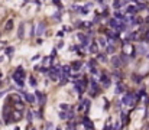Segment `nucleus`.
<instances>
[{"instance_id":"nucleus-1","label":"nucleus","mask_w":149,"mask_h":130,"mask_svg":"<svg viewBox=\"0 0 149 130\" xmlns=\"http://www.w3.org/2000/svg\"><path fill=\"white\" fill-rule=\"evenodd\" d=\"M133 98H135V95H133V94H130V92H127V94H125V95H123L122 103H123V104H126V106H132V104H133Z\"/></svg>"},{"instance_id":"nucleus-2","label":"nucleus","mask_w":149,"mask_h":130,"mask_svg":"<svg viewBox=\"0 0 149 130\" xmlns=\"http://www.w3.org/2000/svg\"><path fill=\"white\" fill-rule=\"evenodd\" d=\"M123 52H125V54H129V55H132V56H133V55H135V52H136V49H135V46H132V45H130V43H125V46H123Z\"/></svg>"},{"instance_id":"nucleus-3","label":"nucleus","mask_w":149,"mask_h":130,"mask_svg":"<svg viewBox=\"0 0 149 130\" xmlns=\"http://www.w3.org/2000/svg\"><path fill=\"white\" fill-rule=\"evenodd\" d=\"M58 77H59V68H52L49 71V78L54 80V81H56Z\"/></svg>"},{"instance_id":"nucleus-4","label":"nucleus","mask_w":149,"mask_h":130,"mask_svg":"<svg viewBox=\"0 0 149 130\" xmlns=\"http://www.w3.org/2000/svg\"><path fill=\"white\" fill-rule=\"evenodd\" d=\"M111 64H113L114 68H119V67H122V59L119 56H113L111 58Z\"/></svg>"},{"instance_id":"nucleus-5","label":"nucleus","mask_w":149,"mask_h":130,"mask_svg":"<svg viewBox=\"0 0 149 130\" xmlns=\"http://www.w3.org/2000/svg\"><path fill=\"white\" fill-rule=\"evenodd\" d=\"M83 124H84V127H87V129H94V126H93L91 120H88L87 117H86V119H83Z\"/></svg>"},{"instance_id":"nucleus-6","label":"nucleus","mask_w":149,"mask_h":130,"mask_svg":"<svg viewBox=\"0 0 149 130\" xmlns=\"http://www.w3.org/2000/svg\"><path fill=\"white\" fill-rule=\"evenodd\" d=\"M72 116H74V111H68V113H64L62 111V113H59V117L61 119H71Z\"/></svg>"},{"instance_id":"nucleus-7","label":"nucleus","mask_w":149,"mask_h":130,"mask_svg":"<svg viewBox=\"0 0 149 130\" xmlns=\"http://www.w3.org/2000/svg\"><path fill=\"white\" fill-rule=\"evenodd\" d=\"M75 90H77L78 92H83V90H84V83H81V81L75 83Z\"/></svg>"},{"instance_id":"nucleus-8","label":"nucleus","mask_w":149,"mask_h":130,"mask_svg":"<svg viewBox=\"0 0 149 130\" xmlns=\"http://www.w3.org/2000/svg\"><path fill=\"white\" fill-rule=\"evenodd\" d=\"M109 23H110V26H113V28H116V29H119V26H120V25H119V22H117L116 19H110V22H109Z\"/></svg>"},{"instance_id":"nucleus-9","label":"nucleus","mask_w":149,"mask_h":130,"mask_svg":"<svg viewBox=\"0 0 149 130\" xmlns=\"http://www.w3.org/2000/svg\"><path fill=\"white\" fill-rule=\"evenodd\" d=\"M44 29H45V25H44V23H39V25H38L36 33H38V35H42V33H44Z\"/></svg>"},{"instance_id":"nucleus-10","label":"nucleus","mask_w":149,"mask_h":130,"mask_svg":"<svg viewBox=\"0 0 149 130\" xmlns=\"http://www.w3.org/2000/svg\"><path fill=\"white\" fill-rule=\"evenodd\" d=\"M81 65H83L81 62H74V64H72V70H74V71H78V70L81 68Z\"/></svg>"},{"instance_id":"nucleus-11","label":"nucleus","mask_w":149,"mask_h":130,"mask_svg":"<svg viewBox=\"0 0 149 130\" xmlns=\"http://www.w3.org/2000/svg\"><path fill=\"white\" fill-rule=\"evenodd\" d=\"M100 80H101V83H103L104 86H109V84H110V81H109V78H107L106 75H103V77H100Z\"/></svg>"},{"instance_id":"nucleus-12","label":"nucleus","mask_w":149,"mask_h":130,"mask_svg":"<svg viewBox=\"0 0 149 130\" xmlns=\"http://www.w3.org/2000/svg\"><path fill=\"white\" fill-rule=\"evenodd\" d=\"M26 100L29 103H35V95L33 94H26Z\"/></svg>"},{"instance_id":"nucleus-13","label":"nucleus","mask_w":149,"mask_h":130,"mask_svg":"<svg viewBox=\"0 0 149 130\" xmlns=\"http://www.w3.org/2000/svg\"><path fill=\"white\" fill-rule=\"evenodd\" d=\"M36 95L39 97V101H41V103L44 104V103H45V98H47V97H45L44 94H41V92H36Z\"/></svg>"},{"instance_id":"nucleus-14","label":"nucleus","mask_w":149,"mask_h":130,"mask_svg":"<svg viewBox=\"0 0 149 130\" xmlns=\"http://www.w3.org/2000/svg\"><path fill=\"white\" fill-rule=\"evenodd\" d=\"M22 117V113H19V111H13V120H17V119H20Z\"/></svg>"},{"instance_id":"nucleus-15","label":"nucleus","mask_w":149,"mask_h":130,"mask_svg":"<svg viewBox=\"0 0 149 130\" xmlns=\"http://www.w3.org/2000/svg\"><path fill=\"white\" fill-rule=\"evenodd\" d=\"M136 51H138V52H141V54H146V49H145V46H142V45H141V46H138V48H136Z\"/></svg>"},{"instance_id":"nucleus-16","label":"nucleus","mask_w":149,"mask_h":130,"mask_svg":"<svg viewBox=\"0 0 149 130\" xmlns=\"http://www.w3.org/2000/svg\"><path fill=\"white\" fill-rule=\"evenodd\" d=\"M136 10H138V9H136V7H133V6H129V7H127V13H130V15H132V13H135Z\"/></svg>"},{"instance_id":"nucleus-17","label":"nucleus","mask_w":149,"mask_h":130,"mask_svg":"<svg viewBox=\"0 0 149 130\" xmlns=\"http://www.w3.org/2000/svg\"><path fill=\"white\" fill-rule=\"evenodd\" d=\"M19 38H23V23H20L19 26Z\"/></svg>"},{"instance_id":"nucleus-18","label":"nucleus","mask_w":149,"mask_h":130,"mask_svg":"<svg viewBox=\"0 0 149 130\" xmlns=\"http://www.w3.org/2000/svg\"><path fill=\"white\" fill-rule=\"evenodd\" d=\"M122 91H125V86H122V84H117L116 92H122Z\"/></svg>"},{"instance_id":"nucleus-19","label":"nucleus","mask_w":149,"mask_h":130,"mask_svg":"<svg viewBox=\"0 0 149 130\" xmlns=\"http://www.w3.org/2000/svg\"><path fill=\"white\" fill-rule=\"evenodd\" d=\"M114 51H116V49H114L113 45H109V46H107V52H109V54H113Z\"/></svg>"},{"instance_id":"nucleus-20","label":"nucleus","mask_w":149,"mask_h":130,"mask_svg":"<svg viewBox=\"0 0 149 130\" xmlns=\"http://www.w3.org/2000/svg\"><path fill=\"white\" fill-rule=\"evenodd\" d=\"M96 51H97V46H96V43H93V45L90 46V52H93V54H94Z\"/></svg>"},{"instance_id":"nucleus-21","label":"nucleus","mask_w":149,"mask_h":130,"mask_svg":"<svg viewBox=\"0 0 149 130\" xmlns=\"http://www.w3.org/2000/svg\"><path fill=\"white\" fill-rule=\"evenodd\" d=\"M61 108H62V110H71V107H70L68 104H61Z\"/></svg>"},{"instance_id":"nucleus-22","label":"nucleus","mask_w":149,"mask_h":130,"mask_svg":"<svg viewBox=\"0 0 149 130\" xmlns=\"http://www.w3.org/2000/svg\"><path fill=\"white\" fill-rule=\"evenodd\" d=\"M113 7H114V9H119V7H120V1H119V0H114V4H113Z\"/></svg>"},{"instance_id":"nucleus-23","label":"nucleus","mask_w":149,"mask_h":130,"mask_svg":"<svg viewBox=\"0 0 149 130\" xmlns=\"http://www.w3.org/2000/svg\"><path fill=\"white\" fill-rule=\"evenodd\" d=\"M138 9H139V10H145V9H146V6H145V4H142V3H141V4H139V6H138Z\"/></svg>"},{"instance_id":"nucleus-24","label":"nucleus","mask_w":149,"mask_h":130,"mask_svg":"<svg viewBox=\"0 0 149 130\" xmlns=\"http://www.w3.org/2000/svg\"><path fill=\"white\" fill-rule=\"evenodd\" d=\"M99 43H100V45H101V46H106V41H104V39H103V38H100Z\"/></svg>"},{"instance_id":"nucleus-25","label":"nucleus","mask_w":149,"mask_h":130,"mask_svg":"<svg viewBox=\"0 0 149 130\" xmlns=\"http://www.w3.org/2000/svg\"><path fill=\"white\" fill-rule=\"evenodd\" d=\"M141 80H142V78H141L139 75H136V78L133 77V81H136V83H141Z\"/></svg>"},{"instance_id":"nucleus-26","label":"nucleus","mask_w":149,"mask_h":130,"mask_svg":"<svg viewBox=\"0 0 149 130\" xmlns=\"http://www.w3.org/2000/svg\"><path fill=\"white\" fill-rule=\"evenodd\" d=\"M122 120H123V123L127 122V117H126V114H123V113H122Z\"/></svg>"},{"instance_id":"nucleus-27","label":"nucleus","mask_w":149,"mask_h":130,"mask_svg":"<svg viewBox=\"0 0 149 130\" xmlns=\"http://www.w3.org/2000/svg\"><path fill=\"white\" fill-rule=\"evenodd\" d=\"M145 41H146V42H149V31L145 33Z\"/></svg>"},{"instance_id":"nucleus-28","label":"nucleus","mask_w":149,"mask_h":130,"mask_svg":"<svg viewBox=\"0 0 149 130\" xmlns=\"http://www.w3.org/2000/svg\"><path fill=\"white\" fill-rule=\"evenodd\" d=\"M51 61H52V58H47V59H45V64H47V65H49Z\"/></svg>"},{"instance_id":"nucleus-29","label":"nucleus","mask_w":149,"mask_h":130,"mask_svg":"<svg viewBox=\"0 0 149 130\" xmlns=\"http://www.w3.org/2000/svg\"><path fill=\"white\" fill-rule=\"evenodd\" d=\"M12 52H13V48H9L7 49V55H12Z\"/></svg>"},{"instance_id":"nucleus-30","label":"nucleus","mask_w":149,"mask_h":130,"mask_svg":"<svg viewBox=\"0 0 149 130\" xmlns=\"http://www.w3.org/2000/svg\"><path fill=\"white\" fill-rule=\"evenodd\" d=\"M6 28H7V29H10V28H12V22H9V23L6 25Z\"/></svg>"},{"instance_id":"nucleus-31","label":"nucleus","mask_w":149,"mask_h":130,"mask_svg":"<svg viewBox=\"0 0 149 130\" xmlns=\"http://www.w3.org/2000/svg\"><path fill=\"white\" fill-rule=\"evenodd\" d=\"M31 84H32V86H35V84H36V81H35L33 78H31Z\"/></svg>"},{"instance_id":"nucleus-32","label":"nucleus","mask_w":149,"mask_h":130,"mask_svg":"<svg viewBox=\"0 0 149 130\" xmlns=\"http://www.w3.org/2000/svg\"><path fill=\"white\" fill-rule=\"evenodd\" d=\"M146 22H148V23H149V17H146Z\"/></svg>"},{"instance_id":"nucleus-33","label":"nucleus","mask_w":149,"mask_h":130,"mask_svg":"<svg viewBox=\"0 0 149 130\" xmlns=\"http://www.w3.org/2000/svg\"><path fill=\"white\" fill-rule=\"evenodd\" d=\"M148 58H149V54H148Z\"/></svg>"}]
</instances>
